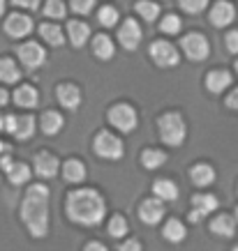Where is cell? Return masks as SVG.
I'll return each mask as SVG.
<instances>
[{
    "instance_id": "obj_25",
    "label": "cell",
    "mask_w": 238,
    "mask_h": 251,
    "mask_svg": "<svg viewBox=\"0 0 238 251\" xmlns=\"http://www.w3.org/2000/svg\"><path fill=\"white\" fill-rule=\"evenodd\" d=\"M153 191L160 201H176L178 198V187L171 180H155Z\"/></svg>"
},
{
    "instance_id": "obj_27",
    "label": "cell",
    "mask_w": 238,
    "mask_h": 251,
    "mask_svg": "<svg viewBox=\"0 0 238 251\" xmlns=\"http://www.w3.org/2000/svg\"><path fill=\"white\" fill-rule=\"evenodd\" d=\"M192 205H194V210H199V212L206 217V214L217 210V198L213 196V194H197V196L192 198Z\"/></svg>"
},
{
    "instance_id": "obj_44",
    "label": "cell",
    "mask_w": 238,
    "mask_h": 251,
    "mask_svg": "<svg viewBox=\"0 0 238 251\" xmlns=\"http://www.w3.org/2000/svg\"><path fill=\"white\" fill-rule=\"evenodd\" d=\"M190 219H192V221H194V224H197V221H201V219H204V214H201V212H199V210H194V212H192V214H190Z\"/></svg>"
},
{
    "instance_id": "obj_48",
    "label": "cell",
    "mask_w": 238,
    "mask_h": 251,
    "mask_svg": "<svg viewBox=\"0 0 238 251\" xmlns=\"http://www.w3.org/2000/svg\"><path fill=\"white\" fill-rule=\"evenodd\" d=\"M236 221H238V207H236Z\"/></svg>"
},
{
    "instance_id": "obj_41",
    "label": "cell",
    "mask_w": 238,
    "mask_h": 251,
    "mask_svg": "<svg viewBox=\"0 0 238 251\" xmlns=\"http://www.w3.org/2000/svg\"><path fill=\"white\" fill-rule=\"evenodd\" d=\"M120 251H141V244L137 240H127L125 244H120Z\"/></svg>"
},
{
    "instance_id": "obj_37",
    "label": "cell",
    "mask_w": 238,
    "mask_h": 251,
    "mask_svg": "<svg viewBox=\"0 0 238 251\" xmlns=\"http://www.w3.org/2000/svg\"><path fill=\"white\" fill-rule=\"evenodd\" d=\"M69 5L77 14H90L95 7V0H69Z\"/></svg>"
},
{
    "instance_id": "obj_4",
    "label": "cell",
    "mask_w": 238,
    "mask_h": 251,
    "mask_svg": "<svg viewBox=\"0 0 238 251\" xmlns=\"http://www.w3.org/2000/svg\"><path fill=\"white\" fill-rule=\"evenodd\" d=\"M123 141L109 131H100L95 136V152L100 154L102 159H120L123 157Z\"/></svg>"
},
{
    "instance_id": "obj_13",
    "label": "cell",
    "mask_w": 238,
    "mask_h": 251,
    "mask_svg": "<svg viewBox=\"0 0 238 251\" xmlns=\"http://www.w3.org/2000/svg\"><path fill=\"white\" fill-rule=\"evenodd\" d=\"M234 19H236V7H234L231 2H227V0H220L215 7L210 9V23L217 25V28L229 25Z\"/></svg>"
},
{
    "instance_id": "obj_6",
    "label": "cell",
    "mask_w": 238,
    "mask_h": 251,
    "mask_svg": "<svg viewBox=\"0 0 238 251\" xmlns=\"http://www.w3.org/2000/svg\"><path fill=\"white\" fill-rule=\"evenodd\" d=\"M109 122L114 125L118 131L123 134H130V131L137 129V111L127 104H118L109 111Z\"/></svg>"
},
{
    "instance_id": "obj_36",
    "label": "cell",
    "mask_w": 238,
    "mask_h": 251,
    "mask_svg": "<svg viewBox=\"0 0 238 251\" xmlns=\"http://www.w3.org/2000/svg\"><path fill=\"white\" fill-rule=\"evenodd\" d=\"M178 5L187 12V14H199L208 7V0H178Z\"/></svg>"
},
{
    "instance_id": "obj_34",
    "label": "cell",
    "mask_w": 238,
    "mask_h": 251,
    "mask_svg": "<svg viewBox=\"0 0 238 251\" xmlns=\"http://www.w3.org/2000/svg\"><path fill=\"white\" fill-rule=\"evenodd\" d=\"M97 21L102 25H107V28H114L116 23H118V9L116 7H102L100 14H97Z\"/></svg>"
},
{
    "instance_id": "obj_33",
    "label": "cell",
    "mask_w": 238,
    "mask_h": 251,
    "mask_svg": "<svg viewBox=\"0 0 238 251\" xmlns=\"http://www.w3.org/2000/svg\"><path fill=\"white\" fill-rule=\"evenodd\" d=\"M180 28H183V23H180V19H178L176 14L164 16V19H162V23H160V30L167 32V35H178V32H180Z\"/></svg>"
},
{
    "instance_id": "obj_14",
    "label": "cell",
    "mask_w": 238,
    "mask_h": 251,
    "mask_svg": "<svg viewBox=\"0 0 238 251\" xmlns=\"http://www.w3.org/2000/svg\"><path fill=\"white\" fill-rule=\"evenodd\" d=\"M56 97H58V101H60V106L69 108V111L79 108V104H81V90H79L77 85H72V83L58 85V90H56Z\"/></svg>"
},
{
    "instance_id": "obj_19",
    "label": "cell",
    "mask_w": 238,
    "mask_h": 251,
    "mask_svg": "<svg viewBox=\"0 0 238 251\" xmlns=\"http://www.w3.org/2000/svg\"><path fill=\"white\" fill-rule=\"evenodd\" d=\"M14 101L23 108H35L39 104V95L32 85H21V88L14 92Z\"/></svg>"
},
{
    "instance_id": "obj_38",
    "label": "cell",
    "mask_w": 238,
    "mask_h": 251,
    "mask_svg": "<svg viewBox=\"0 0 238 251\" xmlns=\"http://www.w3.org/2000/svg\"><path fill=\"white\" fill-rule=\"evenodd\" d=\"M227 49L229 53H238V30H231L227 35Z\"/></svg>"
},
{
    "instance_id": "obj_17",
    "label": "cell",
    "mask_w": 238,
    "mask_h": 251,
    "mask_svg": "<svg viewBox=\"0 0 238 251\" xmlns=\"http://www.w3.org/2000/svg\"><path fill=\"white\" fill-rule=\"evenodd\" d=\"M67 32H69V42L77 46V49H81L88 42V37H90V28L84 21H69Z\"/></svg>"
},
{
    "instance_id": "obj_30",
    "label": "cell",
    "mask_w": 238,
    "mask_h": 251,
    "mask_svg": "<svg viewBox=\"0 0 238 251\" xmlns=\"http://www.w3.org/2000/svg\"><path fill=\"white\" fill-rule=\"evenodd\" d=\"M134 7H137L139 16H141L144 21H155V19L160 16V7H157L155 2H150V0H139Z\"/></svg>"
},
{
    "instance_id": "obj_45",
    "label": "cell",
    "mask_w": 238,
    "mask_h": 251,
    "mask_svg": "<svg viewBox=\"0 0 238 251\" xmlns=\"http://www.w3.org/2000/svg\"><path fill=\"white\" fill-rule=\"evenodd\" d=\"M2 14H5V0H0V19H2Z\"/></svg>"
},
{
    "instance_id": "obj_7",
    "label": "cell",
    "mask_w": 238,
    "mask_h": 251,
    "mask_svg": "<svg viewBox=\"0 0 238 251\" xmlns=\"http://www.w3.org/2000/svg\"><path fill=\"white\" fill-rule=\"evenodd\" d=\"M183 51L192 62H201V60H206L208 53H210V44H208V39L204 35L190 32V35L183 37Z\"/></svg>"
},
{
    "instance_id": "obj_18",
    "label": "cell",
    "mask_w": 238,
    "mask_h": 251,
    "mask_svg": "<svg viewBox=\"0 0 238 251\" xmlns=\"http://www.w3.org/2000/svg\"><path fill=\"white\" fill-rule=\"evenodd\" d=\"M190 177H192V182L197 187H208V184H213V180H215V171H213V166H208V164H197L190 171Z\"/></svg>"
},
{
    "instance_id": "obj_40",
    "label": "cell",
    "mask_w": 238,
    "mask_h": 251,
    "mask_svg": "<svg viewBox=\"0 0 238 251\" xmlns=\"http://www.w3.org/2000/svg\"><path fill=\"white\" fill-rule=\"evenodd\" d=\"M227 106L234 108V111H238V88L229 92V97H227Z\"/></svg>"
},
{
    "instance_id": "obj_15",
    "label": "cell",
    "mask_w": 238,
    "mask_h": 251,
    "mask_svg": "<svg viewBox=\"0 0 238 251\" xmlns=\"http://www.w3.org/2000/svg\"><path fill=\"white\" fill-rule=\"evenodd\" d=\"M58 159H56L54 154L49 152H39L37 157H35V173L39 175V177H44V180H49V177H56L58 175Z\"/></svg>"
},
{
    "instance_id": "obj_21",
    "label": "cell",
    "mask_w": 238,
    "mask_h": 251,
    "mask_svg": "<svg viewBox=\"0 0 238 251\" xmlns=\"http://www.w3.org/2000/svg\"><path fill=\"white\" fill-rule=\"evenodd\" d=\"M39 35H42V39H44L46 44H51V46H62V42H65V35H62L60 25H56V23H42L39 25Z\"/></svg>"
},
{
    "instance_id": "obj_35",
    "label": "cell",
    "mask_w": 238,
    "mask_h": 251,
    "mask_svg": "<svg viewBox=\"0 0 238 251\" xmlns=\"http://www.w3.org/2000/svg\"><path fill=\"white\" fill-rule=\"evenodd\" d=\"M109 233H111L114 237H123L125 233H127V221H125V217L116 214L114 219L109 221Z\"/></svg>"
},
{
    "instance_id": "obj_12",
    "label": "cell",
    "mask_w": 238,
    "mask_h": 251,
    "mask_svg": "<svg viewBox=\"0 0 238 251\" xmlns=\"http://www.w3.org/2000/svg\"><path fill=\"white\" fill-rule=\"evenodd\" d=\"M30 30H32L30 16H26V14H9L7 19H5V32H7L9 37L21 39V37H26Z\"/></svg>"
},
{
    "instance_id": "obj_43",
    "label": "cell",
    "mask_w": 238,
    "mask_h": 251,
    "mask_svg": "<svg viewBox=\"0 0 238 251\" xmlns=\"http://www.w3.org/2000/svg\"><path fill=\"white\" fill-rule=\"evenodd\" d=\"M9 101V95H7V90L5 88H0V106H5Z\"/></svg>"
},
{
    "instance_id": "obj_28",
    "label": "cell",
    "mask_w": 238,
    "mask_h": 251,
    "mask_svg": "<svg viewBox=\"0 0 238 251\" xmlns=\"http://www.w3.org/2000/svg\"><path fill=\"white\" fill-rule=\"evenodd\" d=\"M12 184H26L30 180V168L26 164H9V168L5 171Z\"/></svg>"
},
{
    "instance_id": "obj_42",
    "label": "cell",
    "mask_w": 238,
    "mask_h": 251,
    "mask_svg": "<svg viewBox=\"0 0 238 251\" xmlns=\"http://www.w3.org/2000/svg\"><path fill=\"white\" fill-rule=\"evenodd\" d=\"M86 251H109L104 244H100V242H90L88 247H86Z\"/></svg>"
},
{
    "instance_id": "obj_8",
    "label": "cell",
    "mask_w": 238,
    "mask_h": 251,
    "mask_svg": "<svg viewBox=\"0 0 238 251\" xmlns=\"http://www.w3.org/2000/svg\"><path fill=\"white\" fill-rule=\"evenodd\" d=\"M150 58H153L155 65H160V67H176L180 55H178L176 46L171 44V42L157 39V42L150 44Z\"/></svg>"
},
{
    "instance_id": "obj_23",
    "label": "cell",
    "mask_w": 238,
    "mask_h": 251,
    "mask_svg": "<svg viewBox=\"0 0 238 251\" xmlns=\"http://www.w3.org/2000/svg\"><path fill=\"white\" fill-rule=\"evenodd\" d=\"M60 129H62V115L56 113V111H46L42 115V131L46 136H56Z\"/></svg>"
},
{
    "instance_id": "obj_3",
    "label": "cell",
    "mask_w": 238,
    "mask_h": 251,
    "mask_svg": "<svg viewBox=\"0 0 238 251\" xmlns=\"http://www.w3.org/2000/svg\"><path fill=\"white\" fill-rule=\"evenodd\" d=\"M160 136L167 145H183L185 136H187V127H185V120L178 113H167L160 118Z\"/></svg>"
},
{
    "instance_id": "obj_29",
    "label": "cell",
    "mask_w": 238,
    "mask_h": 251,
    "mask_svg": "<svg viewBox=\"0 0 238 251\" xmlns=\"http://www.w3.org/2000/svg\"><path fill=\"white\" fill-rule=\"evenodd\" d=\"M185 235H187V230H185V226L178 219L167 221V226H164V237H167L169 242H183Z\"/></svg>"
},
{
    "instance_id": "obj_26",
    "label": "cell",
    "mask_w": 238,
    "mask_h": 251,
    "mask_svg": "<svg viewBox=\"0 0 238 251\" xmlns=\"http://www.w3.org/2000/svg\"><path fill=\"white\" fill-rule=\"evenodd\" d=\"M62 173H65V180H67V182H84L86 180V168H84V164L77 159L65 161Z\"/></svg>"
},
{
    "instance_id": "obj_46",
    "label": "cell",
    "mask_w": 238,
    "mask_h": 251,
    "mask_svg": "<svg viewBox=\"0 0 238 251\" xmlns=\"http://www.w3.org/2000/svg\"><path fill=\"white\" fill-rule=\"evenodd\" d=\"M0 152H9V145H5V143H0Z\"/></svg>"
},
{
    "instance_id": "obj_2",
    "label": "cell",
    "mask_w": 238,
    "mask_h": 251,
    "mask_svg": "<svg viewBox=\"0 0 238 251\" xmlns=\"http://www.w3.org/2000/svg\"><path fill=\"white\" fill-rule=\"evenodd\" d=\"M21 219L32 237H44L49 233V189L44 184H32L21 205Z\"/></svg>"
},
{
    "instance_id": "obj_20",
    "label": "cell",
    "mask_w": 238,
    "mask_h": 251,
    "mask_svg": "<svg viewBox=\"0 0 238 251\" xmlns=\"http://www.w3.org/2000/svg\"><path fill=\"white\" fill-rule=\"evenodd\" d=\"M92 51H95V55H97L100 60H111L116 53V46L107 35H97V37L92 39Z\"/></svg>"
},
{
    "instance_id": "obj_49",
    "label": "cell",
    "mask_w": 238,
    "mask_h": 251,
    "mask_svg": "<svg viewBox=\"0 0 238 251\" xmlns=\"http://www.w3.org/2000/svg\"><path fill=\"white\" fill-rule=\"evenodd\" d=\"M236 72H238V62H236Z\"/></svg>"
},
{
    "instance_id": "obj_32",
    "label": "cell",
    "mask_w": 238,
    "mask_h": 251,
    "mask_svg": "<svg viewBox=\"0 0 238 251\" xmlns=\"http://www.w3.org/2000/svg\"><path fill=\"white\" fill-rule=\"evenodd\" d=\"M44 14L49 16V19H62V16L67 14V7H65L62 0H46L44 2Z\"/></svg>"
},
{
    "instance_id": "obj_10",
    "label": "cell",
    "mask_w": 238,
    "mask_h": 251,
    "mask_svg": "<svg viewBox=\"0 0 238 251\" xmlns=\"http://www.w3.org/2000/svg\"><path fill=\"white\" fill-rule=\"evenodd\" d=\"M141 25H139L134 19H127V21L118 28V42L127 49V51H134L139 46V42H141Z\"/></svg>"
},
{
    "instance_id": "obj_31",
    "label": "cell",
    "mask_w": 238,
    "mask_h": 251,
    "mask_svg": "<svg viewBox=\"0 0 238 251\" xmlns=\"http://www.w3.org/2000/svg\"><path fill=\"white\" fill-rule=\"evenodd\" d=\"M141 161H144V166L146 168H160L164 161H167V154L162 152V150H144V154H141Z\"/></svg>"
},
{
    "instance_id": "obj_22",
    "label": "cell",
    "mask_w": 238,
    "mask_h": 251,
    "mask_svg": "<svg viewBox=\"0 0 238 251\" xmlns=\"http://www.w3.org/2000/svg\"><path fill=\"white\" fill-rule=\"evenodd\" d=\"M210 230H213L215 235L231 237L234 233H236V221L231 219L229 214H220L217 219H213V224H210Z\"/></svg>"
},
{
    "instance_id": "obj_16",
    "label": "cell",
    "mask_w": 238,
    "mask_h": 251,
    "mask_svg": "<svg viewBox=\"0 0 238 251\" xmlns=\"http://www.w3.org/2000/svg\"><path fill=\"white\" fill-rule=\"evenodd\" d=\"M231 85V74L224 72V69H217V72H210L206 76V88L213 95H222L227 88Z\"/></svg>"
},
{
    "instance_id": "obj_24",
    "label": "cell",
    "mask_w": 238,
    "mask_h": 251,
    "mask_svg": "<svg viewBox=\"0 0 238 251\" xmlns=\"http://www.w3.org/2000/svg\"><path fill=\"white\" fill-rule=\"evenodd\" d=\"M21 78V69L16 67L14 60H9V58H2L0 60V81L2 83H16Z\"/></svg>"
},
{
    "instance_id": "obj_39",
    "label": "cell",
    "mask_w": 238,
    "mask_h": 251,
    "mask_svg": "<svg viewBox=\"0 0 238 251\" xmlns=\"http://www.w3.org/2000/svg\"><path fill=\"white\" fill-rule=\"evenodd\" d=\"M16 7H26V9H37L42 5V0H12Z\"/></svg>"
},
{
    "instance_id": "obj_50",
    "label": "cell",
    "mask_w": 238,
    "mask_h": 251,
    "mask_svg": "<svg viewBox=\"0 0 238 251\" xmlns=\"http://www.w3.org/2000/svg\"><path fill=\"white\" fill-rule=\"evenodd\" d=\"M234 251H238V247H236V249H234Z\"/></svg>"
},
{
    "instance_id": "obj_9",
    "label": "cell",
    "mask_w": 238,
    "mask_h": 251,
    "mask_svg": "<svg viewBox=\"0 0 238 251\" xmlns=\"http://www.w3.org/2000/svg\"><path fill=\"white\" fill-rule=\"evenodd\" d=\"M16 53H19V60L23 62V67H28V69L42 67L44 60H46V51L39 44H35V42H26V44H21Z\"/></svg>"
},
{
    "instance_id": "obj_47",
    "label": "cell",
    "mask_w": 238,
    "mask_h": 251,
    "mask_svg": "<svg viewBox=\"0 0 238 251\" xmlns=\"http://www.w3.org/2000/svg\"><path fill=\"white\" fill-rule=\"evenodd\" d=\"M0 131H2V118H0Z\"/></svg>"
},
{
    "instance_id": "obj_1",
    "label": "cell",
    "mask_w": 238,
    "mask_h": 251,
    "mask_svg": "<svg viewBox=\"0 0 238 251\" xmlns=\"http://www.w3.org/2000/svg\"><path fill=\"white\" fill-rule=\"evenodd\" d=\"M67 214L74 224L97 226L107 214V203L95 189H77L67 198Z\"/></svg>"
},
{
    "instance_id": "obj_11",
    "label": "cell",
    "mask_w": 238,
    "mask_h": 251,
    "mask_svg": "<svg viewBox=\"0 0 238 251\" xmlns=\"http://www.w3.org/2000/svg\"><path fill=\"white\" fill-rule=\"evenodd\" d=\"M164 212H167V210H164V201H160V198H148V201H144L141 207H139L141 221H144V224H150V226L160 224Z\"/></svg>"
},
{
    "instance_id": "obj_5",
    "label": "cell",
    "mask_w": 238,
    "mask_h": 251,
    "mask_svg": "<svg viewBox=\"0 0 238 251\" xmlns=\"http://www.w3.org/2000/svg\"><path fill=\"white\" fill-rule=\"evenodd\" d=\"M2 131L14 134L19 141H28L35 134V120L30 115H5L2 118Z\"/></svg>"
}]
</instances>
